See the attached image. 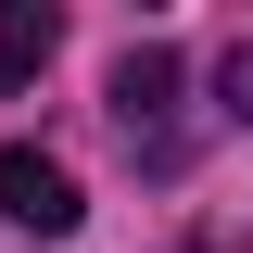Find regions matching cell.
I'll return each mask as SVG.
<instances>
[{"label": "cell", "mask_w": 253, "mask_h": 253, "mask_svg": "<svg viewBox=\"0 0 253 253\" xmlns=\"http://www.w3.org/2000/svg\"><path fill=\"white\" fill-rule=\"evenodd\" d=\"M215 114H228V126H253V51H228V63H215Z\"/></svg>", "instance_id": "4"}, {"label": "cell", "mask_w": 253, "mask_h": 253, "mask_svg": "<svg viewBox=\"0 0 253 253\" xmlns=\"http://www.w3.org/2000/svg\"><path fill=\"white\" fill-rule=\"evenodd\" d=\"M51 51H63V13H51V0H0V76L26 89Z\"/></svg>", "instance_id": "3"}, {"label": "cell", "mask_w": 253, "mask_h": 253, "mask_svg": "<svg viewBox=\"0 0 253 253\" xmlns=\"http://www.w3.org/2000/svg\"><path fill=\"white\" fill-rule=\"evenodd\" d=\"M0 215H13V228H38V241H63V228L89 215V190H76V165H63V152L13 139V152H0Z\"/></svg>", "instance_id": "2"}, {"label": "cell", "mask_w": 253, "mask_h": 253, "mask_svg": "<svg viewBox=\"0 0 253 253\" xmlns=\"http://www.w3.org/2000/svg\"><path fill=\"white\" fill-rule=\"evenodd\" d=\"M114 126H126V152H139V165H177V152H190V139H177V51L139 38V51L114 63Z\"/></svg>", "instance_id": "1"}]
</instances>
